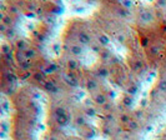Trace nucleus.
Instances as JSON below:
<instances>
[{
	"mask_svg": "<svg viewBox=\"0 0 166 140\" xmlns=\"http://www.w3.org/2000/svg\"><path fill=\"white\" fill-rule=\"evenodd\" d=\"M99 74L103 75V76H106V75H107V72H106L105 69H103V70H100V72H99Z\"/></svg>",
	"mask_w": 166,
	"mask_h": 140,
	"instance_id": "f8f14e48",
	"label": "nucleus"
},
{
	"mask_svg": "<svg viewBox=\"0 0 166 140\" xmlns=\"http://www.w3.org/2000/svg\"><path fill=\"white\" fill-rule=\"evenodd\" d=\"M78 123L79 124H84V119H82V118H78Z\"/></svg>",
	"mask_w": 166,
	"mask_h": 140,
	"instance_id": "4468645a",
	"label": "nucleus"
},
{
	"mask_svg": "<svg viewBox=\"0 0 166 140\" xmlns=\"http://www.w3.org/2000/svg\"><path fill=\"white\" fill-rule=\"evenodd\" d=\"M56 119H58L59 124H61V125L66 124V121H67V118H66V116H56Z\"/></svg>",
	"mask_w": 166,
	"mask_h": 140,
	"instance_id": "0eeeda50",
	"label": "nucleus"
},
{
	"mask_svg": "<svg viewBox=\"0 0 166 140\" xmlns=\"http://www.w3.org/2000/svg\"><path fill=\"white\" fill-rule=\"evenodd\" d=\"M67 66L70 68V70H74V69L76 68V61H75V60H69V63H67Z\"/></svg>",
	"mask_w": 166,
	"mask_h": 140,
	"instance_id": "6e6552de",
	"label": "nucleus"
},
{
	"mask_svg": "<svg viewBox=\"0 0 166 140\" xmlns=\"http://www.w3.org/2000/svg\"><path fill=\"white\" fill-rule=\"evenodd\" d=\"M88 88H89L90 90H91V89H94V88H96V83H95V81H92V80H91V81H89V83H88Z\"/></svg>",
	"mask_w": 166,
	"mask_h": 140,
	"instance_id": "9d476101",
	"label": "nucleus"
},
{
	"mask_svg": "<svg viewBox=\"0 0 166 140\" xmlns=\"http://www.w3.org/2000/svg\"><path fill=\"white\" fill-rule=\"evenodd\" d=\"M99 43L103 44V45H106V44L109 43V38H107L105 34H101V35L99 36Z\"/></svg>",
	"mask_w": 166,
	"mask_h": 140,
	"instance_id": "7ed1b4c3",
	"label": "nucleus"
},
{
	"mask_svg": "<svg viewBox=\"0 0 166 140\" xmlns=\"http://www.w3.org/2000/svg\"><path fill=\"white\" fill-rule=\"evenodd\" d=\"M95 101H96V104H99V105H104L107 100H106V96L104 94H98L95 96Z\"/></svg>",
	"mask_w": 166,
	"mask_h": 140,
	"instance_id": "f257e3e1",
	"label": "nucleus"
},
{
	"mask_svg": "<svg viewBox=\"0 0 166 140\" xmlns=\"http://www.w3.org/2000/svg\"><path fill=\"white\" fill-rule=\"evenodd\" d=\"M46 88H48L49 90H54V91L56 90V88H55V85H54L52 83H50V84H49V83H46Z\"/></svg>",
	"mask_w": 166,
	"mask_h": 140,
	"instance_id": "9b49d317",
	"label": "nucleus"
},
{
	"mask_svg": "<svg viewBox=\"0 0 166 140\" xmlns=\"http://www.w3.org/2000/svg\"><path fill=\"white\" fill-rule=\"evenodd\" d=\"M130 127H131L132 129H135V128H136V123H135V121H130Z\"/></svg>",
	"mask_w": 166,
	"mask_h": 140,
	"instance_id": "ddd939ff",
	"label": "nucleus"
},
{
	"mask_svg": "<svg viewBox=\"0 0 166 140\" xmlns=\"http://www.w3.org/2000/svg\"><path fill=\"white\" fill-rule=\"evenodd\" d=\"M34 55H35V51L34 50H26L25 51V57L29 59V58H34Z\"/></svg>",
	"mask_w": 166,
	"mask_h": 140,
	"instance_id": "423d86ee",
	"label": "nucleus"
},
{
	"mask_svg": "<svg viewBox=\"0 0 166 140\" xmlns=\"http://www.w3.org/2000/svg\"><path fill=\"white\" fill-rule=\"evenodd\" d=\"M159 89H160L161 91H166V80H164V81H161V83H160Z\"/></svg>",
	"mask_w": 166,
	"mask_h": 140,
	"instance_id": "1a4fd4ad",
	"label": "nucleus"
},
{
	"mask_svg": "<svg viewBox=\"0 0 166 140\" xmlns=\"http://www.w3.org/2000/svg\"><path fill=\"white\" fill-rule=\"evenodd\" d=\"M71 51H73V54L78 55V54H80V53H81V48H80V46H78V45H73V46H71Z\"/></svg>",
	"mask_w": 166,
	"mask_h": 140,
	"instance_id": "20e7f679",
	"label": "nucleus"
},
{
	"mask_svg": "<svg viewBox=\"0 0 166 140\" xmlns=\"http://www.w3.org/2000/svg\"><path fill=\"white\" fill-rule=\"evenodd\" d=\"M79 40H80V43H82V44H88L90 39H89L88 34H85V33H80V35H79Z\"/></svg>",
	"mask_w": 166,
	"mask_h": 140,
	"instance_id": "f03ea898",
	"label": "nucleus"
},
{
	"mask_svg": "<svg viewBox=\"0 0 166 140\" xmlns=\"http://www.w3.org/2000/svg\"><path fill=\"white\" fill-rule=\"evenodd\" d=\"M56 116H66V113L63 108H58L56 109Z\"/></svg>",
	"mask_w": 166,
	"mask_h": 140,
	"instance_id": "39448f33",
	"label": "nucleus"
}]
</instances>
